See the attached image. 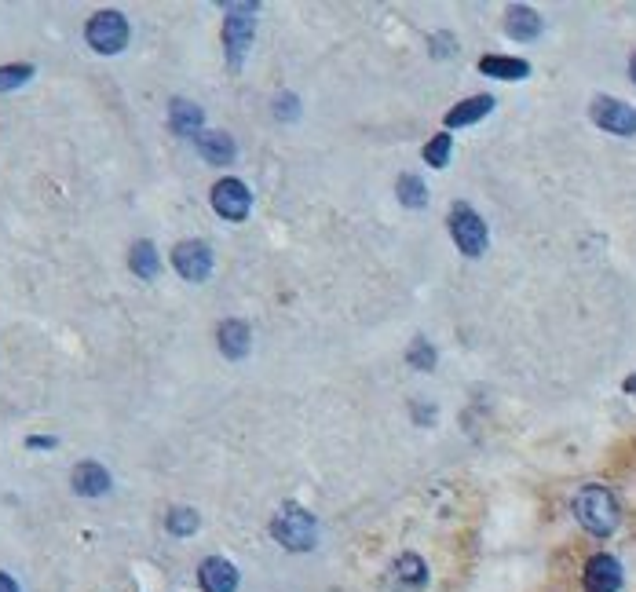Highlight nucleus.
Returning <instances> with one entry per match:
<instances>
[{
  "instance_id": "obj_18",
  "label": "nucleus",
  "mask_w": 636,
  "mask_h": 592,
  "mask_svg": "<svg viewBox=\"0 0 636 592\" xmlns=\"http://www.w3.org/2000/svg\"><path fill=\"white\" fill-rule=\"evenodd\" d=\"M128 264H132V271H136L143 282H154V278H158V271H161V256H158V249H154V242H136V245H132Z\"/></svg>"
},
{
  "instance_id": "obj_8",
  "label": "nucleus",
  "mask_w": 636,
  "mask_h": 592,
  "mask_svg": "<svg viewBox=\"0 0 636 592\" xmlns=\"http://www.w3.org/2000/svg\"><path fill=\"white\" fill-rule=\"evenodd\" d=\"M172 264L187 282H205L212 275V249L205 242H180L172 249Z\"/></svg>"
},
{
  "instance_id": "obj_25",
  "label": "nucleus",
  "mask_w": 636,
  "mask_h": 592,
  "mask_svg": "<svg viewBox=\"0 0 636 592\" xmlns=\"http://www.w3.org/2000/svg\"><path fill=\"white\" fill-rule=\"evenodd\" d=\"M0 592H19V585L11 582V578H8L4 571H0Z\"/></svg>"
},
{
  "instance_id": "obj_26",
  "label": "nucleus",
  "mask_w": 636,
  "mask_h": 592,
  "mask_svg": "<svg viewBox=\"0 0 636 592\" xmlns=\"http://www.w3.org/2000/svg\"><path fill=\"white\" fill-rule=\"evenodd\" d=\"M622 388H626V392H629V395H636V373H633V377H629V381H626V384H622Z\"/></svg>"
},
{
  "instance_id": "obj_13",
  "label": "nucleus",
  "mask_w": 636,
  "mask_h": 592,
  "mask_svg": "<svg viewBox=\"0 0 636 592\" xmlns=\"http://www.w3.org/2000/svg\"><path fill=\"white\" fill-rule=\"evenodd\" d=\"M198 150H202V158L209 165H231L238 158V147H234V139L227 132H202L198 136Z\"/></svg>"
},
{
  "instance_id": "obj_2",
  "label": "nucleus",
  "mask_w": 636,
  "mask_h": 592,
  "mask_svg": "<svg viewBox=\"0 0 636 592\" xmlns=\"http://www.w3.org/2000/svg\"><path fill=\"white\" fill-rule=\"evenodd\" d=\"M271 534H275V541L282 549L308 552V549H315V541H318V523L308 508L282 505L278 508V516L271 519Z\"/></svg>"
},
{
  "instance_id": "obj_21",
  "label": "nucleus",
  "mask_w": 636,
  "mask_h": 592,
  "mask_svg": "<svg viewBox=\"0 0 636 592\" xmlns=\"http://www.w3.org/2000/svg\"><path fill=\"white\" fill-rule=\"evenodd\" d=\"M450 150H454V139L446 136V132H439V136L424 147V161H428L432 169H446V165H450Z\"/></svg>"
},
{
  "instance_id": "obj_4",
  "label": "nucleus",
  "mask_w": 636,
  "mask_h": 592,
  "mask_svg": "<svg viewBox=\"0 0 636 592\" xmlns=\"http://www.w3.org/2000/svg\"><path fill=\"white\" fill-rule=\"evenodd\" d=\"M450 234H454L457 249L465 256H483V249H487V223H483V216H479L472 205H454L450 209Z\"/></svg>"
},
{
  "instance_id": "obj_14",
  "label": "nucleus",
  "mask_w": 636,
  "mask_h": 592,
  "mask_svg": "<svg viewBox=\"0 0 636 592\" xmlns=\"http://www.w3.org/2000/svg\"><path fill=\"white\" fill-rule=\"evenodd\" d=\"M479 70L487 77H498V81H523L530 74V63L527 59H509V55H483Z\"/></svg>"
},
{
  "instance_id": "obj_6",
  "label": "nucleus",
  "mask_w": 636,
  "mask_h": 592,
  "mask_svg": "<svg viewBox=\"0 0 636 592\" xmlns=\"http://www.w3.org/2000/svg\"><path fill=\"white\" fill-rule=\"evenodd\" d=\"M593 121L611 136H636V106L622 103L615 96H596L589 106Z\"/></svg>"
},
{
  "instance_id": "obj_17",
  "label": "nucleus",
  "mask_w": 636,
  "mask_h": 592,
  "mask_svg": "<svg viewBox=\"0 0 636 592\" xmlns=\"http://www.w3.org/2000/svg\"><path fill=\"white\" fill-rule=\"evenodd\" d=\"M505 30H509V37H516V41H534L541 33V15L534 8H527V4H516V8H509Z\"/></svg>"
},
{
  "instance_id": "obj_11",
  "label": "nucleus",
  "mask_w": 636,
  "mask_h": 592,
  "mask_svg": "<svg viewBox=\"0 0 636 592\" xmlns=\"http://www.w3.org/2000/svg\"><path fill=\"white\" fill-rule=\"evenodd\" d=\"M70 483H74L77 494L99 497V494H106V490H110V472H106L103 465H96V461H81V465L74 468Z\"/></svg>"
},
{
  "instance_id": "obj_12",
  "label": "nucleus",
  "mask_w": 636,
  "mask_h": 592,
  "mask_svg": "<svg viewBox=\"0 0 636 592\" xmlns=\"http://www.w3.org/2000/svg\"><path fill=\"white\" fill-rule=\"evenodd\" d=\"M169 125L176 136H202V125H205V114L198 103H187V99H176L169 110Z\"/></svg>"
},
{
  "instance_id": "obj_3",
  "label": "nucleus",
  "mask_w": 636,
  "mask_h": 592,
  "mask_svg": "<svg viewBox=\"0 0 636 592\" xmlns=\"http://www.w3.org/2000/svg\"><path fill=\"white\" fill-rule=\"evenodd\" d=\"M256 33V4H223V48H227V63L238 70L245 52L253 48Z\"/></svg>"
},
{
  "instance_id": "obj_5",
  "label": "nucleus",
  "mask_w": 636,
  "mask_h": 592,
  "mask_svg": "<svg viewBox=\"0 0 636 592\" xmlns=\"http://www.w3.org/2000/svg\"><path fill=\"white\" fill-rule=\"evenodd\" d=\"M85 37L99 55H117L128 44V19L121 11H99L88 22Z\"/></svg>"
},
{
  "instance_id": "obj_16",
  "label": "nucleus",
  "mask_w": 636,
  "mask_h": 592,
  "mask_svg": "<svg viewBox=\"0 0 636 592\" xmlns=\"http://www.w3.org/2000/svg\"><path fill=\"white\" fill-rule=\"evenodd\" d=\"M494 110V99L490 96H472L465 103H457L450 114H446V128H461V125H476Z\"/></svg>"
},
{
  "instance_id": "obj_1",
  "label": "nucleus",
  "mask_w": 636,
  "mask_h": 592,
  "mask_svg": "<svg viewBox=\"0 0 636 592\" xmlns=\"http://www.w3.org/2000/svg\"><path fill=\"white\" fill-rule=\"evenodd\" d=\"M574 516H578V523H582L589 534L607 538V534L618 530L622 512H618V501L611 490L600 487V483H589V487H582L574 494Z\"/></svg>"
},
{
  "instance_id": "obj_15",
  "label": "nucleus",
  "mask_w": 636,
  "mask_h": 592,
  "mask_svg": "<svg viewBox=\"0 0 636 592\" xmlns=\"http://www.w3.org/2000/svg\"><path fill=\"white\" fill-rule=\"evenodd\" d=\"M253 348V333L245 322H223L220 326V351L227 359H245Z\"/></svg>"
},
{
  "instance_id": "obj_24",
  "label": "nucleus",
  "mask_w": 636,
  "mask_h": 592,
  "mask_svg": "<svg viewBox=\"0 0 636 592\" xmlns=\"http://www.w3.org/2000/svg\"><path fill=\"white\" fill-rule=\"evenodd\" d=\"M406 359H410V366H414V370H432V366H435V348L424 337H417L414 344H410V355H406Z\"/></svg>"
},
{
  "instance_id": "obj_22",
  "label": "nucleus",
  "mask_w": 636,
  "mask_h": 592,
  "mask_svg": "<svg viewBox=\"0 0 636 592\" xmlns=\"http://www.w3.org/2000/svg\"><path fill=\"white\" fill-rule=\"evenodd\" d=\"M165 527H169L172 534L187 538V534L198 530V512H194V508H172L169 516H165Z\"/></svg>"
},
{
  "instance_id": "obj_20",
  "label": "nucleus",
  "mask_w": 636,
  "mask_h": 592,
  "mask_svg": "<svg viewBox=\"0 0 636 592\" xmlns=\"http://www.w3.org/2000/svg\"><path fill=\"white\" fill-rule=\"evenodd\" d=\"M395 194H399V201H403L406 209H424L428 205V191H424V183L417 176H399Z\"/></svg>"
},
{
  "instance_id": "obj_27",
  "label": "nucleus",
  "mask_w": 636,
  "mask_h": 592,
  "mask_svg": "<svg viewBox=\"0 0 636 592\" xmlns=\"http://www.w3.org/2000/svg\"><path fill=\"white\" fill-rule=\"evenodd\" d=\"M629 74H633V81H636V55H633V63H629Z\"/></svg>"
},
{
  "instance_id": "obj_23",
  "label": "nucleus",
  "mask_w": 636,
  "mask_h": 592,
  "mask_svg": "<svg viewBox=\"0 0 636 592\" xmlns=\"http://www.w3.org/2000/svg\"><path fill=\"white\" fill-rule=\"evenodd\" d=\"M33 77L30 63H15V66H0V92H11V88L26 85Z\"/></svg>"
},
{
  "instance_id": "obj_19",
  "label": "nucleus",
  "mask_w": 636,
  "mask_h": 592,
  "mask_svg": "<svg viewBox=\"0 0 636 592\" xmlns=\"http://www.w3.org/2000/svg\"><path fill=\"white\" fill-rule=\"evenodd\" d=\"M395 582L403 585V589H421L424 582H428V567H424L421 556H414V552H406V556H399V563H395Z\"/></svg>"
},
{
  "instance_id": "obj_10",
  "label": "nucleus",
  "mask_w": 636,
  "mask_h": 592,
  "mask_svg": "<svg viewBox=\"0 0 636 592\" xmlns=\"http://www.w3.org/2000/svg\"><path fill=\"white\" fill-rule=\"evenodd\" d=\"M198 582H202L205 592H234L238 589V567L223 556H209L198 567Z\"/></svg>"
},
{
  "instance_id": "obj_9",
  "label": "nucleus",
  "mask_w": 636,
  "mask_h": 592,
  "mask_svg": "<svg viewBox=\"0 0 636 592\" xmlns=\"http://www.w3.org/2000/svg\"><path fill=\"white\" fill-rule=\"evenodd\" d=\"M585 592H618L622 589V563L615 560V556H607V552H600V556H593V560L585 563Z\"/></svg>"
},
{
  "instance_id": "obj_7",
  "label": "nucleus",
  "mask_w": 636,
  "mask_h": 592,
  "mask_svg": "<svg viewBox=\"0 0 636 592\" xmlns=\"http://www.w3.org/2000/svg\"><path fill=\"white\" fill-rule=\"evenodd\" d=\"M212 209L220 212L223 220L242 223L249 216V209H253V194H249V187L242 180L227 176V180H220L212 187Z\"/></svg>"
}]
</instances>
